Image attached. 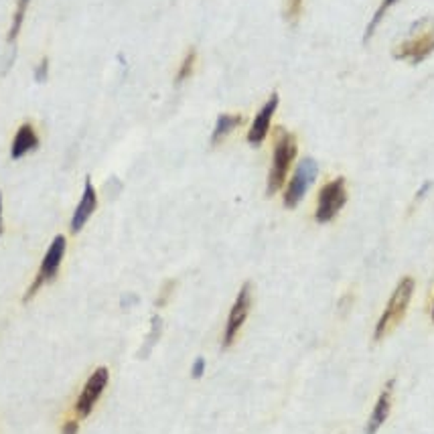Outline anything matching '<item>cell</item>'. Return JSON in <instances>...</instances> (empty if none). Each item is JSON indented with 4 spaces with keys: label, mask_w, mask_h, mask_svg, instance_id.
<instances>
[{
    "label": "cell",
    "mask_w": 434,
    "mask_h": 434,
    "mask_svg": "<svg viewBox=\"0 0 434 434\" xmlns=\"http://www.w3.org/2000/svg\"><path fill=\"white\" fill-rule=\"evenodd\" d=\"M434 51V20L424 18L414 25V31L394 49V57L412 65L422 63Z\"/></svg>",
    "instance_id": "6da1fadb"
},
{
    "label": "cell",
    "mask_w": 434,
    "mask_h": 434,
    "mask_svg": "<svg viewBox=\"0 0 434 434\" xmlns=\"http://www.w3.org/2000/svg\"><path fill=\"white\" fill-rule=\"evenodd\" d=\"M412 295H414V278L404 276L398 282L396 291L390 296V302H388V307L383 309L382 317H380V321H378V325H376V335H374L376 341L383 339L396 325L402 323L404 314L408 311V305H410V300H412Z\"/></svg>",
    "instance_id": "7a4b0ae2"
},
{
    "label": "cell",
    "mask_w": 434,
    "mask_h": 434,
    "mask_svg": "<svg viewBox=\"0 0 434 434\" xmlns=\"http://www.w3.org/2000/svg\"><path fill=\"white\" fill-rule=\"evenodd\" d=\"M296 139L295 134L286 132L284 128L276 130V140H274V158H272V169L268 174V195H274L278 189H282L286 174L291 171V165L296 158Z\"/></svg>",
    "instance_id": "3957f363"
},
{
    "label": "cell",
    "mask_w": 434,
    "mask_h": 434,
    "mask_svg": "<svg viewBox=\"0 0 434 434\" xmlns=\"http://www.w3.org/2000/svg\"><path fill=\"white\" fill-rule=\"evenodd\" d=\"M345 203H347V185L343 177H337L319 191L314 219L319 224H329L337 217V213L343 209Z\"/></svg>",
    "instance_id": "277c9868"
},
{
    "label": "cell",
    "mask_w": 434,
    "mask_h": 434,
    "mask_svg": "<svg viewBox=\"0 0 434 434\" xmlns=\"http://www.w3.org/2000/svg\"><path fill=\"white\" fill-rule=\"evenodd\" d=\"M65 250H68L65 236H55V240H53L51 245H49V250L45 252V258L41 262V268H39V272H37L35 280L31 282V286L27 288V293L23 296L25 302H29V300L39 293V288H41L45 282H51L53 278L57 276L59 266H61L63 256H65Z\"/></svg>",
    "instance_id": "5b68a950"
},
{
    "label": "cell",
    "mask_w": 434,
    "mask_h": 434,
    "mask_svg": "<svg viewBox=\"0 0 434 434\" xmlns=\"http://www.w3.org/2000/svg\"><path fill=\"white\" fill-rule=\"evenodd\" d=\"M317 174H319V167H317L313 158H302L298 162L295 174H293V179H291V183L284 191V205L286 208L295 209L302 201V197L307 195L309 187L314 183Z\"/></svg>",
    "instance_id": "8992f818"
},
{
    "label": "cell",
    "mask_w": 434,
    "mask_h": 434,
    "mask_svg": "<svg viewBox=\"0 0 434 434\" xmlns=\"http://www.w3.org/2000/svg\"><path fill=\"white\" fill-rule=\"evenodd\" d=\"M250 309H252V284L245 282L242 288H240L238 298H236V302H234V307H231V311H229V317H227V325L226 331H224L222 347L227 349L234 345L238 333H240L243 323H245V319H248V314H250Z\"/></svg>",
    "instance_id": "52a82bcc"
},
{
    "label": "cell",
    "mask_w": 434,
    "mask_h": 434,
    "mask_svg": "<svg viewBox=\"0 0 434 434\" xmlns=\"http://www.w3.org/2000/svg\"><path fill=\"white\" fill-rule=\"evenodd\" d=\"M108 380H110V371H108V367H98V369L89 376L86 388L82 390L79 398L75 402V414H77V416L79 418L89 416V412L94 410L96 402L100 400L102 392L106 390Z\"/></svg>",
    "instance_id": "ba28073f"
},
{
    "label": "cell",
    "mask_w": 434,
    "mask_h": 434,
    "mask_svg": "<svg viewBox=\"0 0 434 434\" xmlns=\"http://www.w3.org/2000/svg\"><path fill=\"white\" fill-rule=\"evenodd\" d=\"M278 102H280V100H278V94H272V96L268 98V102L260 108V112L256 114V118H254L250 130H248V142H250L252 146H258V144H262L264 139H266V134H268V130H270L272 116L276 114Z\"/></svg>",
    "instance_id": "9c48e42d"
},
{
    "label": "cell",
    "mask_w": 434,
    "mask_h": 434,
    "mask_svg": "<svg viewBox=\"0 0 434 434\" xmlns=\"http://www.w3.org/2000/svg\"><path fill=\"white\" fill-rule=\"evenodd\" d=\"M98 209V193L91 185V179L86 177V187H84V195L77 203V208L73 211V217H71V231L77 234L82 231V227L86 226L87 219L94 215V211Z\"/></svg>",
    "instance_id": "30bf717a"
},
{
    "label": "cell",
    "mask_w": 434,
    "mask_h": 434,
    "mask_svg": "<svg viewBox=\"0 0 434 434\" xmlns=\"http://www.w3.org/2000/svg\"><path fill=\"white\" fill-rule=\"evenodd\" d=\"M392 390H394V380L385 383L383 392L380 394V398L374 406V412L369 416V422L365 426V434H376L383 426V422L390 416V410H392Z\"/></svg>",
    "instance_id": "8fae6325"
},
{
    "label": "cell",
    "mask_w": 434,
    "mask_h": 434,
    "mask_svg": "<svg viewBox=\"0 0 434 434\" xmlns=\"http://www.w3.org/2000/svg\"><path fill=\"white\" fill-rule=\"evenodd\" d=\"M39 148V136H37L33 124H23L17 130L15 139H13V146H11V157L23 158L27 153Z\"/></svg>",
    "instance_id": "7c38bea8"
},
{
    "label": "cell",
    "mask_w": 434,
    "mask_h": 434,
    "mask_svg": "<svg viewBox=\"0 0 434 434\" xmlns=\"http://www.w3.org/2000/svg\"><path fill=\"white\" fill-rule=\"evenodd\" d=\"M242 122L243 116H240V114H219L217 122H215V128H213V134H211V144H219V142L226 139L227 134H231Z\"/></svg>",
    "instance_id": "4fadbf2b"
},
{
    "label": "cell",
    "mask_w": 434,
    "mask_h": 434,
    "mask_svg": "<svg viewBox=\"0 0 434 434\" xmlns=\"http://www.w3.org/2000/svg\"><path fill=\"white\" fill-rule=\"evenodd\" d=\"M29 4H31V0H17V8H15V15H13V25H11V31H8V43L17 41L18 33L23 29V23H25V15H27Z\"/></svg>",
    "instance_id": "5bb4252c"
},
{
    "label": "cell",
    "mask_w": 434,
    "mask_h": 434,
    "mask_svg": "<svg viewBox=\"0 0 434 434\" xmlns=\"http://www.w3.org/2000/svg\"><path fill=\"white\" fill-rule=\"evenodd\" d=\"M195 63H197V51H195V49H189V51L185 53L181 65H179V71H177V75H174V84H177V86L191 77L193 71H195Z\"/></svg>",
    "instance_id": "9a60e30c"
},
{
    "label": "cell",
    "mask_w": 434,
    "mask_h": 434,
    "mask_svg": "<svg viewBox=\"0 0 434 434\" xmlns=\"http://www.w3.org/2000/svg\"><path fill=\"white\" fill-rule=\"evenodd\" d=\"M398 0H382V4L378 6V11H376V15H374V18H371V23L367 25V29H365V41L367 39H371V35L376 33V29H378V25L382 23V18L385 17V13L396 4Z\"/></svg>",
    "instance_id": "2e32d148"
},
{
    "label": "cell",
    "mask_w": 434,
    "mask_h": 434,
    "mask_svg": "<svg viewBox=\"0 0 434 434\" xmlns=\"http://www.w3.org/2000/svg\"><path fill=\"white\" fill-rule=\"evenodd\" d=\"M302 2L305 0H286V4H284V18L288 23L295 25L296 20L300 18V15H302Z\"/></svg>",
    "instance_id": "e0dca14e"
},
{
    "label": "cell",
    "mask_w": 434,
    "mask_h": 434,
    "mask_svg": "<svg viewBox=\"0 0 434 434\" xmlns=\"http://www.w3.org/2000/svg\"><path fill=\"white\" fill-rule=\"evenodd\" d=\"M47 77H49V57H43L35 70V82L37 84H45Z\"/></svg>",
    "instance_id": "ac0fdd59"
},
{
    "label": "cell",
    "mask_w": 434,
    "mask_h": 434,
    "mask_svg": "<svg viewBox=\"0 0 434 434\" xmlns=\"http://www.w3.org/2000/svg\"><path fill=\"white\" fill-rule=\"evenodd\" d=\"M203 371H205V359H203V357H197V359H195V364H193L191 376L195 378V380H199V378L203 376Z\"/></svg>",
    "instance_id": "d6986e66"
},
{
    "label": "cell",
    "mask_w": 434,
    "mask_h": 434,
    "mask_svg": "<svg viewBox=\"0 0 434 434\" xmlns=\"http://www.w3.org/2000/svg\"><path fill=\"white\" fill-rule=\"evenodd\" d=\"M77 430H79L77 420H68V422L63 424V428H61V434H77Z\"/></svg>",
    "instance_id": "ffe728a7"
},
{
    "label": "cell",
    "mask_w": 434,
    "mask_h": 434,
    "mask_svg": "<svg viewBox=\"0 0 434 434\" xmlns=\"http://www.w3.org/2000/svg\"><path fill=\"white\" fill-rule=\"evenodd\" d=\"M174 282H167V286H165V291H162V295H160V298H158V305H165V300L169 298V295H171V291H173Z\"/></svg>",
    "instance_id": "44dd1931"
},
{
    "label": "cell",
    "mask_w": 434,
    "mask_h": 434,
    "mask_svg": "<svg viewBox=\"0 0 434 434\" xmlns=\"http://www.w3.org/2000/svg\"><path fill=\"white\" fill-rule=\"evenodd\" d=\"M0 236H2V193H0Z\"/></svg>",
    "instance_id": "7402d4cb"
},
{
    "label": "cell",
    "mask_w": 434,
    "mask_h": 434,
    "mask_svg": "<svg viewBox=\"0 0 434 434\" xmlns=\"http://www.w3.org/2000/svg\"><path fill=\"white\" fill-rule=\"evenodd\" d=\"M433 323H434V305H433Z\"/></svg>",
    "instance_id": "603a6c76"
}]
</instances>
